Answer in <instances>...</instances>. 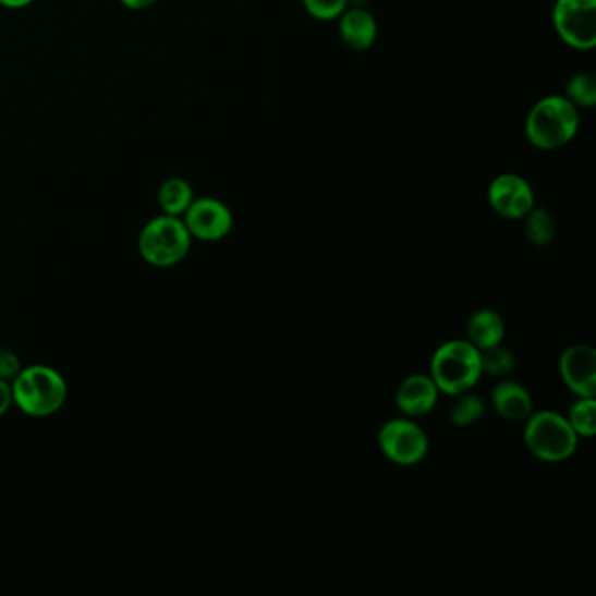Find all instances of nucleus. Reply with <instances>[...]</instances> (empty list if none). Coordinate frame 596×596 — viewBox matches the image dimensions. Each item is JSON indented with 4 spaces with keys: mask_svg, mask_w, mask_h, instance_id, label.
Masks as SVG:
<instances>
[{
    "mask_svg": "<svg viewBox=\"0 0 596 596\" xmlns=\"http://www.w3.org/2000/svg\"><path fill=\"white\" fill-rule=\"evenodd\" d=\"M577 129V107L561 95L540 98L526 115V138L537 149L555 150L567 146Z\"/></svg>",
    "mask_w": 596,
    "mask_h": 596,
    "instance_id": "1",
    "label": "nucleus"
},
{
    "mask_svg": "<svg viewBox=\"0 0 596 596\" xmlns=\"http://www.w3.org/2000/svg\"><path fill=\"white\" fill-rule=\"evenodd\" d=\"M482 376V350L471 341H447L434 352L430 378L438 385L439 392L457 398L473 390Z\"/></svg>",
    "mask_w": 596,
    "mask_h": 596,
    "instance_id": "2",
    "label": "nucleus"
},
{
    "mask_svg": "<svg viewBox=\"0 0 596 596\" xmlns=\"http://www.w3.org/2000/svg\"><path fill=\"white\" fill-rule=\"evenodd\" d=\"M13 402L25 415L45 418L53 415L66 401V381L57 369L49 366L25 367L13 384Z\"/></svg>",
    "mask_w": 596,
    "mask_h": 596,
    "instance_id": "3",
    "label": "nucleus"
},
{
    "mask_svg": "<svg viewBox=\"0 0 596 596\" xmlns=\"http://www.w3.org/2000/svg\"><path fill=\"white\" fill-rule=\"evenodd\" d=\"M523 441L535 459L548 464H560L577 450L579 436L567 416L557 411H537L525 419Z\"/></svg>",
    "mask_w": 596,
    "mask_h": 596,
    "instance_id": "4",
    "label": "nucleus"
},
{
    "mask_svg": "<svg viewBox=\"0 0 596 596\" xmlns=\"http://www.w3.org/2000/svg\"><path fill=\"white\" fill-rule=\"evenodd\" d=\"M191 236L182 217L161 216L150 219L138 234V252L147 265L170 268L184 261L191 248Z\"/></svg>",
    "mask_w": 596,
    "mask_h": 596,
    "instance_id": "5",
    "label": "nucleus"
},
{
    "mask_svg": "<svg viewBox=\"0 0 596 596\" xmlns=\"http://www.w3.org/2000/svg\"><path fill=\"white\" fill-rule=\"evenodd\" d=\"M378 445L385 459L402 467L424 462L429 453V436L410 416L389 419L378 434Z\"/></svg>",
    "mask_w": 596,
    "mask_h": 596,
    "instance_id": "6",
    "label": "nucleus"
},
{
    "mask_svg": "<svg viewBox=\"0 0 596 596\" xmlns=\"http://www.w3.org/2000/svg\"><path fill=\"white\" fill-rule=\"evenodd\" d=\"M552 23L570 48L589 51L596 46V0H557Z\"/></svg>",
    "mask_w": 596,
    "mask_h": 596,
    "instance_id": "7",
    "label": "nucleus"
},
{
    "mask_svg": "<svg viewBox=\"0 0 596 596\" xmlns=\"http://www.w3.org/2000/svg\"><path fill=\"white\" fill-rule=\"evenodd\" d=\"M182 221L193 239L204 242L226 239L233 230V214L228 205L216 198L193 199Z\"/></svg>",
    "mask_w": 596,
    "mask_h": 596,
    "instance_id": "8",
    "label": "nucleus"
},
{
    "mask_svg": "<svg viewBox=\"0 0 596 596\" xmlns=\"http://www.w3.org/2000/svg\"><path fill=\"white\" fill-rule=\"evenodd\" d=\"M488 202L495 212L503 219H525L535 207V195L531 182L516 173H502L488 187Z\"/></svg>",
    "mask_w": 596,
    "mask_h": 596,
    "instance_id": "9",
    "label": "nucleus"
},
{
    "mask_svg": "<svg viewBox=\"0 0 596 596\" xmlns=\"http://www.w3.org/2000/svg\"><path fill=\"white\" fill-rule=\"evenodd\" d=\"M560 376L577 398L596 396V352L589 345H574L561 354Z\"/></svg>",
    "mask_w": 596,
    "mask_h": 596,
    "instance_id": "10",
    "label": "nucleus"
},
{
    "mask_svg": "<svg viewBox=\"0 0 596 596\" xmlns=\"http://www.w3.org/2000/svg\"><path fill=\"white\" fill-rule=\"evenodd\" d=\"M438 385L434 384L430 375L408 376L399 385L398 393H396V404H398L401 413L410 418H419V416L429 415L430 411L436 408L439 399Z\"/></svg>",
    "mask_w": 596,
    "mask_h": 596,
    "instance_id": "11",
    "label": "nucleus"
},
{
    "mask_svg": "<svg viewBox=\"0 0 596 596\" xmlns=\"http://www.w3.org/2000/svg\"><path fill=\"white\" fill-rule=\"evenodd\" d=\"M495 411L509 422H525L534 413L532 393L522 384L502 380L491 392Z\"/></svg>",
    "mask_w": 596,
    "mask_h": 596,
    "instance_id": "12",
    "label": "nucleus"
},
{
    "mask_svg": "<svg viewBox=\"0 0 596 596\" xmlns=\"http://www.w3.org/2000/svg\"><path fill=\"white\" fill-rule=\"evenodd\" d=\"M340 36L346 46L355 51H366L372 48L378 37V23L375 16L364 8H352L341 14Z\"/></svg>",
    "mask_w": 596,
    "mask_h": 596,
    "instance_id": "13",
    "label": "nucleus"
},
{
    "mask_svg": "<svg viewBox=\"0 0 596 596\" xmlns=\"http://www.w3.org/2000/svg\"><path fill=\"white\" fill-rule=\"evenodd\" d=\"M467 336L469 341L477 350L502 345L503 338H506V324L494 309H477L469 318Z\"/></svg>",
    "mask_w": 596,
    "mask_h": 596,
    "instance_id": "14",
    "label": "nucleus"
},
{
    "mask_svg": "<svg viewBox=\"0 0 596 596\" xmlns=\"http://www.w3.org/2000/svg\"><path fill=\"white\" fill-rule=\"evenodd\" d=\"M195 199V193L190 182L184 179L172 178L159 186L158 204L167 216L182 217Z\"/></svg>",
    "mask_w": 596,
    "mask_h": 596,
    "instance_id": "15",
    "label": "nucleus"
},
{
    "mask_svg": "<svg viewBox=\"0 0 596 596\" xmlns=\"http://www.w3.org/2000/svg\"><path fill=\"white\" fill-rule=\"evenodd\" d=\"M525 233L534 245H549L557 234V224L546 208H532L525 216Z\"/></svg>",
    "mask_w": 596,
    "mask_h": 596,
    "instance_id": "16",
    "label": "nucleus"
},
{
    "mask_svg": "<svg viewBox=\"0 0 596 596\" xmlns=\"http://www.w3.org/2000/svg\"><path fill=\"white\" fill-rule=\"evenodd\" d=\"M567 419L579 438H593L596 434L595 398H577L569 408Z\"/></svg>",
    "mask_w": 596,
    "mask_h": 596,
    "instance_id": "17",
    "label": "nucleus"
},
{
    "mask_svg": "<svg viewBox=\"0 0 596 596\" xmlns=\"http://www.w3.org/2000/svg\"><path fill=\"white\" fill-rule=\"evenodd\" d=\"M457 401L450 410V422L457 427H471L485 415V402L476 393L464 392L457 396Z\"/></svg>",
    "mask_w": 596,
    "mask_h": 596,
    "instance_id": "18",
    "label": "nucleus"
},
{
    "mask_svg": "<svg viewBox=\"0 0 596 596\" xmlns=\"http://www.w3.org/2000/svg\"><path fill=\"white\" fill-rule=\"evenodd\" d=\"M514 367H516V358L508 349L497 345L482 350L483 375L486 373L495 378H506L513 373Z\"/></svg>",
    "mask_w": 596,
    "mask_h": 596,
    "instance_id": "19",
    "label": "nucleus"
},
{
    "mask_svg": "<svg viewBox=\"0 0 596 596\" xmlns=\"http://www.w3.org/2000/svg\"><path fill=\"white\" fill-rule=\"evenodd\" d=\"M567 98L575 107H589L596 104V80L595 75L587 74V72H581V74L574 75L572 80L567 83Z\"/></svg>",
    "mask_w": 596,
    "mask_h": 596,
    "instance_id": "20",
    "label": "nucleus"
},
{
    "mask_svg": "<svg viewBox=\"0 0 596 596\" xmlns=\"http://www.w3.org/2000/svg\"><path fill=\"white\" fill-rule=\"evenodd\" d=\"M303 5L315 20L331 22L349 10V0H303Z\"/></svg>",
    "mask_w": 596,
    "mask_h": 596,
    "instance_id": "21",
    "label": "nucleus"
},
{
    "mask_svg": "<svg viewBox=\"0 0 596 596\" xmlns=\"http://www.w3.org/2000/svg\"><path fill=\"white\" fill-rule=\"evenodd\" d=\"M20 372H22V364H20L19 355L0 346V378L8 381L14 380Z\"/></svg>",
    "mask_w": 596,
    "mask_h": 596,
    "instance_id": "22",
    "label": "nucleus"
},
{
    "mask_svg": "<svg viewBox=\"0 0 596 596\" xmlns=\"http://www.w3.org/2000/svg\"><path fill=\"white\" fill-rule=\"evenodd\" d=\"M13 404V390L8 380L0 378V416H4Z\"/></svg>",
    "mask_w": 596,
    "mask_h": 596,
    "instance_id": "23",
    "label": "nucleus"
},
{
    "mask_svg": "<svg viewBox=\"0 0 596 596\" xmlns=\"http://www.w3.org/2000/svg\"><path fill=\"white\" fill-rule=\"evenodd\" d=\"M120 2L124 8H129V10L141 11L147 10V8H150L158 0H120Z\"/></svg>",
    "mask_w": 596,
    "mask_h": 596,
    "instance_id": "24",
    "label": "nucleus"
},
{
    "mask_svg": "<svg viewBox=\"0 0 596 596\" xmlns=\"http://www.w3.org/2000/svg\"><path fill=\"white\" fill-rule=\"evenodd\" d=\"M34 0H0V5H4L8 10H23L31 5Z\"/></svg>",
    "mask_w": 596,
    "mask_h": 596,
    "instance_id": "25",
    "label": "nucleus"
}]
</instances>
